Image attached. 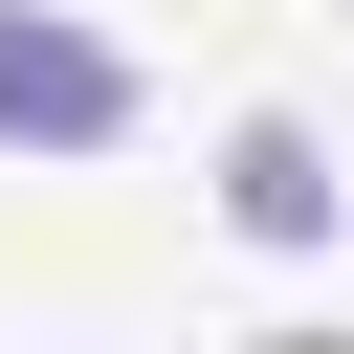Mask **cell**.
Instances as JSON below:
<instances>
[{"mask_svg": "<svg viewBox=\"0 0 354 354\" xmlns=\"http://www.w3.org/2000/svg\"><path fill=\"white\" fill-rule=\"evenodd\" d=\"M133 133V44L66 0H0V155H111Z\"/></svg>", "mask_w": 354, "mask_h": 354, "instance_id": "6da1fadb", "label": "cell"}, {"mask_svg": "<svg viewBox=\"0 0 354 354\" xmlns=\"http://www.w3.org/2000/svg\"><path fill=\"white\" fill-rule=\"evenodd\" d=\"M221 221H243V243H332V155H310L288 111H243V133H221Z\"/></svg>", "mask_w": 354, "mask_h": 354, "instance_id": "7a4b0ae2", "label": "cell"}]
</instances>
